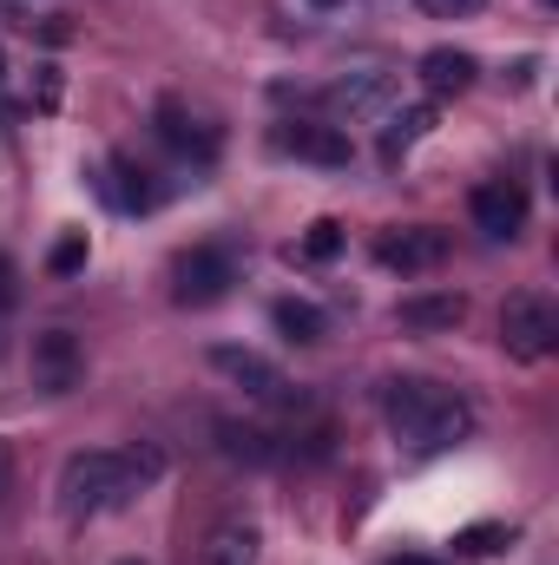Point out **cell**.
<instances>
[{"mask_svg":"<svg viewBox=\"0 0 559 565\" xmlns=\"http://www.w3.org/2000/svg\"><path fill=\"white\" fill-rule=\"evenodd\" d=\"M467 211H474V231H487L494 244H514V237L527 231V191H520L514 178H494V184H474V198H467Z\"/></svg>","mask_w":559,"mask_h":565,"instance_id":"cell-7","label":"cell"},{"mask_svg":"<svg viewBox=\"0 0 559 565\" xmlns=\"http://www.w3.org/2000/svg\"><path fill=\"white\" fill-rule=\"evenodd\" d=\"M421 7H428L434 20H461V13H481L487 0H421Z\"/></svg>","mask_w":559,"mask_h":565,"instance_id":"cell-21","label":"cell"},{"mask_svg":"<svg viewBox=\"0 0 559 565\" xmlns=\"http://www.w3.org/2000/svg\"><path fill=\"white\" fill-rule=\"evenodd\" d=\"M389 565H441V559H428V553H402V559H389Z\"/></svg>","mask_w":559,"mask_h":565,"instance_id":"cell-23","label":"cell"},{"mask_svg":"<svg viewBox=\"0 0 559 565\" xmlns=\"http://www.w3.org/2000/svg\"><path fill=\"white\" fill-rule=\"evenodd\" d=\"M165 473V454L158 447H86L60 467V513L73 526L99 520V513H119L133 493H145L151 480Z\"/></svg>","mask_w":559,"mask_h":565,"instance_id":"cell-1","label":"cell"},{"mask_svg":"<svg viewBox=\"0 0 559 565\" xmlns=\"http://www.w3.org/2000/svg\"><path fill=\"white\" fill-rule=\"evenodd\" d=\"M428 126H434V106H402V113H389V126H382V164H402Z\"/></svg>","mask_w":559,"mask_h":565,"instance_id":"cell-13","label":"cell"},{"mask_svg":"<svg viewBox=\"0 0 559 565\" xmlns=\"http://www.w3.org/2000/svg\"><path fill=\"white\" fill-rule=\"evenodd\" d=\"M211 369H218L224 382H238L251 402H289L283 369H277V362H264L257 349H231V342H218V349H211Z\"/></svg>","mask_w":559,"mask_h":565,"instance_id":"cell-8","label":"cell"},{"mask_svg":"<svg viewBox=\"0 0 559 565\" xmlns=\"http://www.w3.org/2000/svg\"><path fill=\"white\" fill-rule=\"evenodd\" d=\"M86 257H93L86 231H66V237L46 250V270H53V277H80V270H86Z\"/></svg>","mask_w":559,"mask_h":565,"instance_id":"cell-18","label":"cell"},{"mask_svg":"<svg viewBox=\"0 0 559 565\" xmlns=\"http://www.w3.org/2000/svg\"><path fill=\"white\" fill-rule=\"evenodd\" d=\"M494 540H500V533H494V526H474V533H467V540H461V546H474V553H494Z\"/></svg>","mask_w":559,"mask_h":565,"instance_id":"cell-22","label":"cell"},{"mask_svg":"<svg viewBox=\"0 0 559 565\" xmlns=\"http://www.w3.org/2000/svg\"><path fill=\"white\" fill-rule=\"evenodd\" d=\"M271 322H277L289 342H323V335H329V316H323L316 302H303V296H277Z\"/></svg>","mask_w":559,"mask_h":565,"instance_id":"cell-15","label":"cell"},{"mask_svg":"<svg viewBox=\"0 0 559 565\" xmlns=\"http://www.w3.org/2000/svg\"><path fill=\"white\" fill-rule=\"evenodd\" d=\"M309 7H336V0H309Z\"/></svg>","mask_w":559,"mask_h":565,"instance_id":"cell-25","label":"cell"},{"mask_svg":"<svg viewBox=\"0 0 559 565\" xmlns=\"http://www.w3.org/2000/svg\"><path fill=\"white\" fill-rule=\"evenodd\" d=\"M20 309V270H13V257L0 250V316H13Z\"/></svg>","mask_w":559,"mask_h":565,"instance_id":"cell-20","label":"cell"},{"mask_svg":"<svg viewBox=\"0 0 559 565\" xmlns=\"http://www.w3.org/2000/svg\"><path fill=\"white\" fill-rule=\"evenodd\" d=\"M553 342H559L553 296H540V289H514L507 309H500V349H507L514 362H547Z\"/></svg>","mask_w":559,"mask_h":565,"instance_id":"cell-3","label":"cell"},{"mask_svg":"<svg viewBox=\"0 0 559 565\" xmlns=\"http://www.w3.org/2000/svg\"><path fill=\"white\" fill-rule=\"evenodd\" d=\"M474 53H461V46H434V53H421V86H428V99H461L467 86H474Z\"/></svg>","mask_w":559,"mask_h":565,"instance_id":"cell-12","label":"cell"},{"mask_svg":"<svg viewBox=\"0 0 559 565\" xmlns=\"http://www.w3.org/2000/svg\"><path fill=\"white\" fill-rule=\"evenodd\" d=\"M231 282H238V264H231V250H218V244H191V250L171 257V296H178L184 309L224 302Z\"/></svg>","mask_w":559,"mask_h":565,"instance_id":"cell-4","label":"cell"},{"mask_svg":"<svg viewBox=\"0 0 559 565\" xmlns=\"http://www.w3.org/2000/svg\"><path fill=\"white\" fill-rule=\"evenodd\" d=\"M277 145L289 151V158H309V164H329V171H342L349 151H356L342 126H316V119H289V126H277Z\"/></svg>","mask_w":559,"mask_h":565,"instance_id":"cell-9","label":"cell"},{"mask_svg":"<svg viewBox=\"0 0 559 565\" xmlns=\"http://www.w3.org/2000/svg\"><path fill=\"white\" fill-rule=\"evenodd\" d=\"M158 139L171 145L178 158H191V164H211L218 158V126H204L184 99H165L158 106Z\"/></svg>","mask_w":559,"mask_h":565,"instance_id":"cell-10","label":"cell"},{"mask_svg":"<svg viewBox=\"0 0 559 565\" xmlns=\"http://www.w3.org/2000/svg\"><path fill=\"white\" fill-rule=\"evenodd\" d=\"M7 467H13V460H7V440H0V493H7Z\"/></svg>","mask_w":559,"mask_h":565,"instance_id":"cell-24","label":"cell"},{"mask_svg":"<svg viewBox=\"0 0 559 565\" xmlns=\"http://www.w3.org/2000/svg\"><path fill=\"white\" fill-rule=\"evenodd\" d=\"M106 191H113L119 211H151V184H145V171L126 158V151L113 158V184H106Z\"/></svg>","mask_w":559,"mask_h":565,"instance_id":"cell-16","label":"cell"},{"mask_svg":"<svg viewBox=\"0 0 559 565\" xmlns=\"http://www.w3.org/2000/svg\"><path fill=\"white\" fill-rule=\"evenodd\" d=\"M126 565H139V559H126Z\"/></svg>","mask_w":559,"mask_h":565,"instance_id":"cell-27","label":"cell"},{"mask_svg":"<svg viewBox=\"0 0 559 565\" xmlns=\"http://www.w3.org/2000/svg\"><path fill=\"white\" fill-rule=\"evenodd\" d=\"M257 553H264L257 520L231 513V520H218V526L204 533V553H198V565H257Z\"/></svg>","mask_w":559,"mask_h":565,"instance_id":"cell-11","label":"cell"},{"mask_svg":"<svg viewBox=\"0 0 559 565\" xmlns=\"http://www.w3.org/2000/svg\"><path fill=\"white\" fill-rule=\"evenodd\" d=\"M382 93H389V79H382V73H356V79H336V86H329V99H336V106H349V113L382 106Z\"/></svg>","mask_w":559,"mask_h":565,"instance_id":"cell-17","label":"cell"},{"mask_svg":"<svg viewBox=\"0 0 559 565\" xmlns=\"http://www.w3.org/2000/svg\"><path fill=\"white\" fill-rule=\"evenodd\" d=\"M27 369H33V388H40V395H73V388L86 382V349H80L73 329H40Z\"/></svg>","mask_w":559,"mask_h":565,"instance_id":"cell-5","label":"cell"},{"mask_svg":"<svg viewBox=\"0 0 559 565\" xmlns=\"http://www.w3.org/2000/svg\"><path fill=\"white\" fill-rule=\"evenodd\" d=\"M376 264H382V270H402V277L441 270V264H447V231H434V224L382 231V237H376Z\"/></svg>","mask_w":559,"mask_h":565,"instance_id":"cell-6","label":"cell"},{"mask_svg":"<svg viewBox=\"0 0 559 565\" xmlns=\"http://www.w3.org/2000/svg\"><path fill=\"white\" fill-rule=\"evenodd\" d=\"M382 415H389V434L409 454H447L474 434V402L441 388V382H389Z\"/></svg>","mask_w":559,"mask_h":565,"instance_id":"cell-2","label":"cell"},{"mask_svg":"<svg viewBox=\"0 0 559 565\" xmlns=\"http://www.w3.org/2000/svg\"><path fill=\"white\" fill-rule=\"evenodd\" d=\"M296 250H303L309 264H329V257L342 250V224H336V217H316V224L303 231V244H296Z\"/></svg>","mask_w":559,"mask_h":565,"instance_id":"cell-19","label":"cell"},{"mask_svg":"<svg viewBox=\"0 0 559 565\" xmlns=\"http://www.w3.org/2000/svg\"><path fill=\"white\" fill-rule=\"evenodd\" d=\"M467 316V296H409L402 309H395V322H409V329H454Z\"/></svg>","mask_w":559,"mask_h":565,"instance_id":"cell-14","label":"cell"},{"mask_svg":"<svg viewBox=\"0 0 559 565\" xmlns=\"http://www.w3.org/2000/svg\"><path fill=\"white\" fill-rule=\"evenodd\" d=\"M0 79H7V53H0Z\"/></svg>","mask_w":559,"mask_h":565,"instance_id":"cell-26","label":"cell"}]
</instances>
